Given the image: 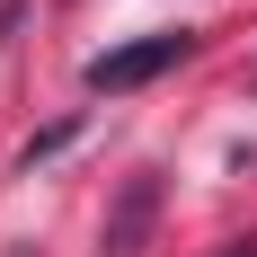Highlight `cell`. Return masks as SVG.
<instances>
[{"mask_svg": "<svg viewBox=\"0 0 257 257\" xmlns=\"http://www.w3.org/2000/svg\"><path fill=\"white\" fill-rule=\"evenodd\" d=\"M186 53H195V36L186 27H160V36H133V45H106V53H89V98H124V89H142V80H160V71H178Z\"/></svg>", "mask_w": 257, "mask_h": 257, "instance_id": "6da1fadb", "label": "cell"}, {"mask_svg": "<svg viewBox=\"0 0 257 257\" xmlns=\"http://www.w3.org/2000/svg\"><path fill=\"white\" fill-rule=\"evenodd\" d=\"M160 204H169V186H160V169H133L124 186H115V204H106V231H98V257H142L160 231Z\"/></svg>", "mask_w": 257, "mask_h": 257, "instance_id": "7a4b0ae2", "label": "cell"}, {"mask_svg": "<svg viewBox=\"0 0 257 257\" xmlns=\"http://www.w3.org/2000/svg\"><path fill=\"white\" fill-rule=\"evenodd\" d=\"M71 133H80V115H62V124H45V133H36V142H27V169H36V160H53V151H62V142H71Z\"/></svg>", "mask_w": 257, "mask_h": 257, "instance_id": "3957f363", "label": "cell"}, {"mask_svg": "<svg viewBox=\"0 0 257 257\" xmlns=\"http://www.w3.org/2000/svg\"><path fill=\"white\" fill-rule=\"evenodd\" d=\"M9 27H18V0H0V45H9Z\"/></svg>", "mask_w": 257, "mask_h": 257, "instance_id": "277c9868", "label": "cell"}, {"mask_svg": "<svg viewBox=\"0 0 257 257\" xmlns=\"http://www.w3.org/2000/svg\"><path fill=\"white\" fill-rule=\"evenodd\" d=\"M222 257H257V239H231V248H222Z\"/></svg>", "mask_w": 257, "mask_h": 257, "instance_id": "5b68a950", "label": "cell"}, {"mask_svg": "<svg viewBox=\"0 0 257 257\" xmlns=\"http://www.w3.org/2000/svg\"><path fill=\"white\" fill-rule=\"evenodd\" d=\"M9 257H36V248H27V239H18V248H9Z\"/></svg>", "mask_w": 257, "mask_h": 257, "instance_id": "8992f818", "label": "cell"}]
</instances>
